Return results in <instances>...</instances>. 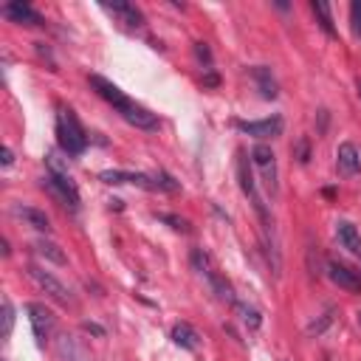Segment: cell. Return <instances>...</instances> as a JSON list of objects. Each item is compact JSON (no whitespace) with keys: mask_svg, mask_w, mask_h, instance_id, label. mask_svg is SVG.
Listing matches in <instances>:
<instances>
[{"mask_svg":"<svg viewBox=\"0 0 361 361\" xmlns=\"http://www.w3.org/2000/svg\"><path fill=\"white\" fill-rule=\"evenodd\" d=\"M90 88H93L102 99H105L108 105H113V108L119 111V116H122L127 125H133V127H138V130H156V127H159L156 113H150L147 108L136 105V102H133L127 93H122L111 79L99 77V74H90Z\"/></svg>","mask_w":361,"mask_h":361,"instance_id":"obj_1","label":"cell"},{"mask_svg":"<svg viewBox=\"0 0 361 361\" xmlns=\"http://www.w3.org/2000/svg\"><path fill=\"white\" fill-rule=\"evenodd\" d=\"M57 141L68 156H82L88 147V133L71 108H60L57 113Z\"/></svg>","mask_w":361,"mask_h":361,"instance_id":"obj_2","label":"cell"},{"mask_svg":"<svg viewBox=\"0 0 361 361\" xmlns=\"http://www.w3.org/2000/svg\"><path fill=\"white\" fill-rule=\"evenodd\" d=\"M192 268L212 285V291L218 294V299H223V302H229V305H234L237 299H234V291H232V285L226 282V277L218 271V266L212 263V257L206 254L203 248H195L192 251Z\"/></svg>","mask_w":361,"mask_h":361,"instance_id":"obj_3","label":"cell"},{"mask_svg":"<svg viewBox=\"0 0 361 361\" xmlns=\"http://www.w3.org/2000/svg\"><path fill=\"white\" fill-rule=\"evenodd\" d=\"M29 277L37 282V288L40 291H45L51 299H54L57 305H63V307H71L74 305V299H71V291L51 274V271H45V268H40V266H29Z\"/></svg>","mask_w":361,"mask_h":361,"instance_id":"obj_4","label":"cell"},{"mask_svg":"<svg viewBox=\"0 0 361 361\" xmlns=\"http://www.w3.org/2000/svg\"><path fill=\"white\" fill-rule=\"evenodd\" d=\"M42 186L54 195L60 203L71 206V209H79V189L77 184L71 181V175H60V173H48L42 178Z\"/></svg>","mask_w":361,"mask_h":361,"instance_id":"obj_5","label":"cell"},{"mask_svg":"<svg viewBox=\"0 0 361 361\" xmlns=\"http://www.w3.org/2000/svg\"><path fill=\"white\" fill-rule=\"evenodd\" d=\"M251 161H254L257 170L263 173V184H266L271 192H277V159H274L271 147H268V144H257V147L251 150Z\"/></svg>","mask_w":361,"mask_h":361,"instance_id":"obj_6","label":"cell"},{"mask_svg":"<svg viewBox=\"0 0 361 361\" xmlns=\"http://www.w3.org/2000/svg\"><path fill=\"white\" fill-rule=\"evenodd\" d=\"M26 314H29V322H31V328H34L37 344L42 347L45 339H48V333H51V328H54V316H51V311H48L45 305H40V302L26 305Z\"/></svg>","mask_w":361,"mask_h":361,"instance_id":"obj_7","label":"cell"},{"mask_svg":"<svg viewBox=\"0 0 361 361\" xmlns=\"http://www.w3.org/2000/svg\"><path fill=\"white\" fill-rule=\"evenodd\" d=\"M99 181H105V184H136V186H141V189H159L156 175H144V173L105 170V173H99Z\"/></svg>","mask_w":361,"mask_h":361,"instance_id":"obj_8","label":"cell"},{"mask_svg":"<svg viewBox=\"0 0 361 361\" xmlns=\"http://www.w3.org/2000/svg\"><path fill=\"white\" fill-rule=\"evenodd\" d=\"M325 268H328V277H330L333 285H339L342 291H350V294H361V277L353 268H347L336 260H328Z\"/></svg>","mask_w":361,"mask_h":361,"instance_id":"obj_9","label":"cell"},{"mask_svg":"<svg viewBox=\"0 0 361 361\" xmlns=\"http://www.w3.org/2000/svg\"><path fill=\"white\" fill-rule=\"evenodd\" d=\"M240 133L254 136V138H277L282 133V119L271 116V119H260V122H234Z\"/></svg>","mask_w":361,"mask_h":361,"instance_id":"obj_10","label":"cell"},{"mask_svg":"<svg viewBox=\"0 0 361 361\" xmlns=\"http://www.w3.org/2000/svg\"><path fill=\"white\" fill-rule=\"evenodd\" d=\"M336 167H339L342 175H355L361 170V156H358L355 144H350V141L339 144V150H336Z\"/></svg>","mask_w":361,"mask_h":361,"instance_id":"obj_11","label":"cell"},{"mask_svg":"<svg viewBox=\"0 0 361 361\" xmlns=\"http://www.w3.org/2000/svg\"><path fill=\"white\" fill-rule=\"evenodd\" d=\"M336 240H339V246L342 248H347L355 260L361 263V234L355 232V226L353 223H347V220H339L336 223Z\"/></svg>","mask_w":361,"mask_h":361,"instance_id":"obj_12","label":"cell"},{"mask_svg":"<svg viewBox=\"0 0 361 361\" xmlns=\"http://www.w3.org/2000/svg\"><path fill=\"white\" fill-rule=\"evenodd\" d=\"M102 9L105 12H111V15H116L125 26H130V29H138L141 23H144V15L133 6V3H125V0H116V3H102Z\"/></svg>","mask_w":361,"mask_h":361,"instance_id":"obj_13","label":"cell"},{"mask_svg":"<svg viewBox=\"0 0 361 361\" xmlns=\"http://www.w3.org/2000/svg\"><path fill=\"white\" fill-rule=\"evenodd\" d=\"M3 17L12 20V23H20V26H42V17L29 3H6Z\"/></svg>","mask_w":361,"mask_h":361,"instance_id":"obj_14","label":"cell"},{"mask_svg":"<svg viewBox=\"0 0 361 361\" xmlns=\"http://www.w3.org/2000/svg\"><path fill=\"white\" fill-rule=\"evenodd\" d=\"M12 212H15V218L26 220L31 229H37V232H51V220H48V215L40 212V209H34V206H15Z\"/></svg>","mask_w":361,"mask_h":361,"instance_id":"obj_15","label":"cell"},{"mask_svg":"<svg viewBox=\"0 0 361 361\" xmlns=\"http://www.w3.org/2000/svg\"><path fill=\"white\" fill-rule=\"evenodd\" d=\"M173 342H175L178 347H184V350H198V347H200L198 330H195L192 325H186V322H178V325L173 328Z\"/></svg>","mask_w":361,"mask_h":361,"instance_id":"obj_16","label":"cell"},{"mask_svg":"<svg viewBox=\"0 0 361 361\" xmlns=\"http://www.w3.org/2000/svg\"><path fill=\"white\" fill-rule=\"evenodd\" d=\"M34 251H37L40 257H45V260L57 263V266H65V263H68L65 251H63L57 243H51V240H34Z\"/></svg>","mask_w":361,"mask_h":361,"instance_id":"obj_17","label":"cell"},{"mask_svg":"<svg viewBox=\"0 0 361 361\" xmlns=\"http://www.w3.org/2000/svg\"><path fill=\"white\" fill-rule=\"evenodd\" d=\"M254 74V79H257V85H260V93H263V99H277V82H274V77H271V71L268 68H254L251 71Z\"/></svg>","mask_w":361,"mask_h":361,"instance_id":"obj_18","label":"cell"},{"mask_svg":"<svg viewBox=\"0 0 361 361\" xmlns=\"http://www.w3.org/2000/svg\"><path fill=\"white\" fill-rule=\"evenodd\" d=\"M60 355H63V361H90L88 353H85L71 336H63V339H60Z\"/></svg>","mask_w":361,"mask_h":361,"instance_id":"obj_19","label":"cell"},{"mask_svg":"<svg viewBox=\"0 0 361 361\" xmlns=\"http://www.w3.org/2000/svg\"><path fill=\"white\" fill-rule=\"evenodd\" d=\"M311 9H314V15L319 17V26L325 29V34H328V37H336V29H333V17H330V6L325 3V0H316V3H314Z\"/></svg>","mask_w":361,"mask_h":361,"instance_id":"obj_20","label":"cell"},{"mask_svg":"<svg viewBox=\"0 0 361 361\" xmlns=\"http://www.w3.org/2000/svg\"><path fill=\"white\" fill-rule=\"evenodd\" d=\"M234 307H237V311L243 314V322H246L248 328H254V330L260 328V314H257L254 307H248V305H243V302H234Z\"/></svg>","mask_w":361,"mask_h":361,"instance_id":"obj_21","label":"cell"},{"mask_svg":"<svg viewBox=\"0 0 361 361\" xmlns=\"http://www.w3.org/2000/svg\"><path fill=\"white\" fill-rule=\"evenodd\" d=\"M12 328H15V311H12V302L3 299V339L12 336Z\"/></svg>","mask_w":361,"mask_h":361,"instance_id":"obj_22","label":"cell"},{"mask_svg":"<svg viewBox=\"0 0 361 361\" xmlns=\"http://www.w3.org/2000/svg\"><path fill=\"white\" fill-rule=\"evenodd\" d=\"M350 26H353V34L361 37V0H355L350 6Z\"/></svg>","mask_w":361,"mask_h":361,"instance_id":"obj_23","label":"cell"},{"mask_svg":"<svg viewBox=\"0 0 361 361\" xmlns=\"http://www.w3.org/2000/svg\"><path fill=\"white\" fill-rule=\"evenodd\" d=\"M159 220H161V223H170L175 232H189V223H186L184 218H178V215H159Z\"/></svg>","mask_w":361,"mask_h":361,"instance_id":"obj_24","label":"cell"},{"mask_svg":"<svg viewBox=\"0 0 361 361\" xmlns=\"http://www.w3.org/2000/svg\"><path fill=\"white\" fill-rule=\"evenodd\" d=\"M195 57L200 63H206V65L212 63V54H209V48H206V42H195Z\"/></svg>","mask_w":361,"mask_h":361,"instance_id":"obj_25","label":"cell"},{"mask_svg":"<svg viewBox=\"0 0 361 361\" xmlns=\"http://www.w3.org/2000/svg\"><path fill=\"white\" fill-rule=\"evenodd\" d=\"M330 322H333V311H328V314H325V316H322V322H319V325H316V322H314V325H311V328H307V333H311V336H314V333H322V330H325V328H328V325H330Z\"/></svg>","mask_w":361,"mask_h":361,"instance_id":"obj_26","label":"cell"},{"mask_svg":"<svg viewBox=\"0 0 361 361\" xmlns=\"http://www.w3.org/2000/svg\"><path fill=\"white\" fill-rule=\"evenodd\" d=\"M296 156H299V161H302V164L307 161V141H305V138L296 144Z\"/></svg>","mask_w":361,"mask_h":361,"instance_id":"obj_27","label":"cell"},{"mask_svg":"<svg viewBox=\"0 0 361 361\" xmlns=\"http://www.w3.org/2000/svg\"><path fill=\"white\" fill-rule=\"evenodd\" d=\"M82 328H85L88 333H93V336H105V328H99V325H93V322H82Z\"/></svg>","mask_w":361,"mask_h":361,"instance_id":"obj_28","label":"cell"},{"mask_svg":"<svg viewBox=\"0 0 361 361\" xmlns=\"http://www.w3.org/2000/svg\"><path fill=\"white\" fill-rule=\"evenodd\" d=\"M15 161V156H12V150L9 147H3V167H9Z\"/></svg>","mask_w":361,"mask_h":361,"instance_id":"obj_29","label":"cell"},{"mask_svg":"<svg viewBox=\"0 0 361 361\" xmlns=\"http://www.w3.org/2000/svg\"><path fill=\"white\" fill-rule=\"evenodd\" d=\"M203 85H209V88H215V85H218V77H215V74H209V77H203Z\"/></svg>","mask_w":361,"mask_h":361,"instance_id":"obj_30","label":"cell"},{"mask_svg":"<svg viewBox=\"0 0 361 361\" xmlns=\"http://www.w3.org/2000/svg\"><path fill=\"white\" fill-rule=\"evenodd\" d=\"M325 361H330V355H325Z\"/></svg>","mask_w":361,"mask_h":361,"instance_id":"obj_31","label":"cell"},{"mask_svg":"<svg viewBox=\"0 0 361 361\" xmlns=\"http://www.w3.org/2000/svg\"><path fill=\"white\" fill-rule=\"evenodd\" d=\"M358 93H361V82H358Z\"/></svg>","mask_w":361,"mask_h":361,"instance_id":"obj_32","label":"cell"}]
</instances>
